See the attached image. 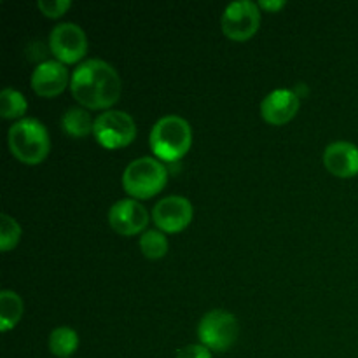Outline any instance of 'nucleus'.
<instances>
[{"label":"nucleus","instance_id":"obj_1","mask_svg":"<svg viewBox=\"0 0 358 358\" xmlns=\"http://www.w3.org/2000/svg\"><path fill=\"white\" fill-rule=\"evenodd\" d=\"M70 90L86 108H108L119 100L121 79L114 66L98 58L86 59L72 72Z\"/></svg>","mask_w":358,"mask_h":358},{"label":"nucleus","instance_id":"obj_2","mask_svg":"<svg viewBox=\"0 0 358 358\" xmlns=\"http://www.w3.org/2000/svg\"><path fill=\"white\" fill-rule=\"evenodd\" d=\"M192 142L191 124L180 115H163L152 126L149 135V143L152 152L159 159L173 163L185 156Z\"/></svg>","mask_w":358,"mask_h":358},{"label":"nucleus","instance_id":"obj_3","mask_svg":"<svg viewBox=\"0 0 358 358\" xmlns=\"http://www.w3.org/2000/svg\"><path fill=\"white\" fill-rule=\"evenodd\" d=\"M7 143L16 159L27 164H37L49 152V133L35 117H23L14 122L7 131Z\"/></svg>","mask_w":358,"mask_h":358},{"label":"nucleus","instance_id":"obj_4","mask_svg":"<svg viewBox=\"0 0 358 358\" xmlns=\"http://www.w3.org/2000/svg\"><path fill=\"white\" fill-rule=\"evenodd\" d=\"M168 171L163 163L150 156L131 161L122 171V187L135 199H149L166 185Z\"/></svg>","mask_w":358,"mask_h":358},{"label":"nucleus","instance_id":"obj_5","mask_svg":"<svg viewBox=\"0 0 358 358\" xmlns=\"http://www.w3.org/2000/svg\"><path fill=\"white\" fill-rule=\"evenodd\" d=\"M238 320L226 310H212L198 324V338L210 352H227L236 343Z\"/></svg>","mask_w":358,"mask_h":358},{"label":"nucleus","instance_id":"obj_6","mask_svg":"<svg viewBox=\"0 0 358 358\" xmlns=\"http://www.w3.org/2000/svg\"><path fill=\"white\" fill-rule=\"evenodd\" d=\"M94 138L105 149H121L129 145L136 136V126L124 110H105L94 119Z\"/></svg>","mask_w":358,"mask_h":358},{"label":"nucleus","instance_id":"obj_7","mask_svg":"<svg viewBox=\"0 0 358 358\" xmlns=\"http://www.w3.org/2000/svg\"><path fill=\"white\" fill-rule=\"evenodd\" d=\"M220 24H222L224 35H227L233 41H248L259 30V24H261L259 3L250 2V0L231 2L224 9Z\"/></svg>","mask_w":358,"mask_h":358},{"label":"nucleus","instance_id":"obj_8","mask_svg":"<svg viewBox=\"0 0 358 358\" xmlns=\"http://www.w3.org/2000/svg\"><path fill=\"white\" fill-rule=\"evenodd\" d=\"M49 48L62 63H76L87 51V37L76 23H59L49 34Z\"/></svg>","mask_w":358,"mask_h":358},{"label":"nucleus","instance_id":"obj_9","mask_svg":"<svg viewBox=\"0 0 358 358\" xmlns=\"http://www.w3.org/2000/svg\"><path fill=\"white\" fill-rule=\"evenodd\" d=\"M192 213V203L184 196L173 194L161 198L154 205L152 219L154 224L164 233H178L191 224Z\"/></svg>","mask_w":358,"mask_h":358},{"label":"nucleus","instance_id":"obj_10","mask_svg":"<svg viewBox=\"0 0 358 358\" xmlns=\"http://www.w3.org/2000/svg\"><path fill=\"white\" fill-rule=\"evenodd\" d=\"M108 224L115 233L122 236H133L145 229L149 224V213L138 199H119L108 210Z\"/></svg>","mask_w":358,"mask_h":358},{"label":"nucleus","instance_id":"obj_11","mask_svg":"<svg viewBox=\"0 0 358 358\" xmlns=\"http://www.w3.org/2000/svg\"><path fill=\"white\" fill-rule=\"evenodd\" d=\"M69 79L72 77H70L65 63L58 62V59H45L35 66L30 83L38 96L52 98L65 90Z\"/></svg>","mask_w":358,"mask_h":358},{"label":"nucleus","instance_id":"obj_12","mask_svg":"<svg viewBox=\"0 0 358 358\" xmlns=\"http://www.w3.org/2000/svg\"><path fill=\"white\" fill-rule=\"evenodd\" d=\"M299 110V94L292 90H275L261 101V115L266 122L282 126Z\"/></svg>","mask_w":358,"mask_h":358},{"label":"nucleus","instance_id":"obj_13","mask_svg":"<svg viewBox=\"0 0 358 358\" xmlns=\"http://www.w3.org/2000/svg\"><path fill=\"white\" fill-rule=\"evenodd\" d=\"M324 164L336 177H355L358 173V147L345 140L329 143L324 152Z\"/></svg>","mask_w":358,"mask_h":358},{"label":"nucleus","instance_id":"obj_14","mask_svg":"<svg viewBox=\"0 0 358 358\" xmlns=\"http://www.w3.org/2000/svg\"><path fill=\"white\" fill-rule=\"evenodd\" d=\"M93 126L94 121L91 119L90 112L84 107L66 108L62 117L63 131L70 136H76V138H80V136H86L90 133H93Z\"/></svg>","mask_w":358,"mask_h":358},{"label":"nucleus","instance_id":"obj_15","mask_svg":"<svg viewBox=\"0 0 358 358\" xmlns=\"http://www.w3.org/2000/svg\"><path fill=\"white\" fill-rule=\"evenodd\" d=\"M21 315H23L21 297L13 290H2L0 292V329H2V332L16 327Z\"/></svg>","mask_w":358,"mask_h":358},{"label":"nucleus","instance_id":"obj_16","mask_svg":"<svg viewBox=\"0 0 358 358\" xmlns=\"http://www.w3.org/2000/svg\"><path fill=\"white\" fill-rule=\"evenodd\" d=\"M79 346V336L70 327H56L49 334V350L59 358H70Z\"/></svg>","mask_w":358,"mask_h":358},{"label":"nucleus","instance_id":"obj_17","mask_svg":"<svg viewBox=\"0 0 358 358\" xmlns=\"http://www.w3.org/2000/svg\"><path fill=\"white\" fill-rule=\"evenodd\" d=\"M27 98L14 87H3L0 93V115L3 119H23V114L27 112Z\"/></svg>","mask_w":358,"mask_h":358},{"label":"nucleus","instance_id":"obj_18","mask_svg":"<svg viewBox=\"0 0 358 358\" xmlns=\"http://www.w3.org/2000/svg\"><path fill=\"white\" fill-rule=\"evenodd\" d=\"M140 250L149 259H161L168 252V238L163 231L149 229L140 236Z\"/></svg>","mask_w":358,"mask_h":358},{"label":"nucleus","instance_id":"obj_19","mask_svg":"<svg viewBox=\"0 0 358 358\" xmlns=\"http://www.w3.org/2000/svg\"><path fill=\"white\" fill-rule=\"evenodd\" d=\"M0 219H2V222H0V250L9 252L20 241L21 227L16 222V219L10 217L9 213H2Z\"/></svg>","mask_w":358,"mask_h":358},{"label":"nucleus","instance_id":"obj_20","mask_svg":"<svg viewBox=\"0 0 358 358\" xmlns=\"http://www.w3.org/2000/svg\"><path fill=\"white\" fill-rule=\"evenodd\" d=\"M72 6L70 0H38L37 7L48 17H59L69 7Z\"/></svg>","mask_w":358,"mask_h":358},{"label":"nucleus","instance_id":"obj_21","mask_svg":"<svg viewBox=\"0 0 358 358\" xmlns=\"http://www.w3.org/2000/svg\"><path fill=\"white\" fill-rule=\"evenodd\" d=\"M175 358H212V352L199 343V345H187L180 348Z\"/></svg>","mask_w":358,"mask_h":358},{"label":"nucleus","instance_id":"obj_22","mask_svg":"<svg viewBox=\"0 0 358 358\" xmlns=\"http://www.w3.org/2000/svg\"><path fill=\"white\" fill-rule=\"evenodd\" d=\"M287 6V2L285 0H261V2H259V7H261V9H266V10H280V9H283V7Z\"/></svg>","mask_w":358,"mask_h":358}]
</instances>
